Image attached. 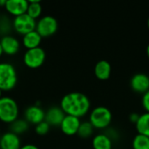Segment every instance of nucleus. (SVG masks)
Here are the masks:
<instances>
[{"mask_svg": "<svg viewBox=\"0 0 149 149\" xmlns=\"http://www.w3.org/2000/svg\"><path fill=\"white\" fill-rule=\"evenodd\" d=\"M3 49H2V46H1V44H0V57L3 55Z\"/></svg>", "mask_w": 149, "mask_h": 149, "instance_id": "c85d7f7f", "label": "nucleus"}, {"mask_svg": "<svg viewBox=\"0 0 149 149\" xmlns=\"http://www.w3.org/2000/svg\"><path fill=\"white\" fill-rule=\"evenodd\" d=\"M29 129V123L24 119H17L10 124V131L17 135L24 134Z\"/></svg>", "mask_w": 149, "mask_h": 149, "instance_id": "6ab92c4d", "label": "nucleus"}, {"mask_svg": "<svg viewBox=\"0 0 149 149\" xmlns=\"http://www.w3.org/2000/svg\"><path fill=\"white\" fill-rule=\"evenodd\" d=\"M20 149H39L36 145L34 144H25L24 146H22Z\"/></svg>", "mask_w": 149, "mask_h": 149, "instance_id": "393cba45", "label": "nucleus"}, {"mask_svg": "<svg viewBox=\"0 0 149 149\" xmlns=\"http://www.w3.org/2000/svg\"><path fill=\"white\" fill-rule=\"evenodd\" d=\"M93 149H113L112 139L104 133L96 134L92 141Z\"/></svg>", "mask_w": 149, "mask_h": 149, "instance_id": "dca6fc26", "label": "nucleus"}, {"mask_svg": "<svg viewBox=\"0 0 149 149\" xmlns=\"http://www.w3.org/2000/svg\"><path fill=\"white\" fill-rule=\"evenodd\" d=\"M17 82V74L14 65L7 62L0 63V89L3 92L11 91Z\"/></svg>", "mask_w": 149, "mask_h": 149, "instance_id": "7ed1b4c3", "label": "nucleus"}, {"mask_svg": "<svg viewBox=\"0 0 149 149\" xmlns=\"http://www.w3.org/2000/svg\"><path fill=\"white\" fill-rule=\"evenodd\" d=\"M5 3H6V0H0V6H3L4 7Z\"/></svg>", "mask_w": 149, "mask_h": 149, "instance_id": "bb28decb", "label": "nucleus"}, {"mask_svg": "<svg viewBox=\"0 0 149 149\" xmlns=\"http://www.w3.org/2000/svg\"><path fill=\"white\" fill-rule=\"evenodd\" d=\"M42 4L41 2L38 0H32L28 1V8L26 13L32 17L33 19H37L41 16L42 13Z\"/></svg>", "mask_w": 149, "mask_h": 149, "instance_id": "aec40b11", "label": "nucleus"}, {"mask_svg": "<svg viewBox=\"0 0 149 149\" xmlns=\"http://www.w3.org/2000/svg\"></svg>", "mask_w": 149, "mask_h": 149, "instance_id": "473e14b6", "label": "nucleus"}, {"mask_svg": "<svg viewBox=\"0 0 149 149\" xmlns=\"http://www.w3.org/2000/svg\"><path fill=\"white\" fill-rule=\"evenodd\" d=\"M60 107L66 115L80 119L89 112L91 101L86 94L80 92H72L61 99Z\"/></svg>", "mask_w": 149, "mask_h": 149, "instance_id": "f257e3e1", "label": "nucleus"}, {"mask_svg": "<svg viewBox=\"0 0 149 149\" xmlns=\"http://www.w3.org/2000/svg\"><path fill=\"white\" fill-rule=\"evenodd\" d=\"M130 86L132 89L137 93H146L149 90V76L144 72L134 74L130 79Z\"/></svg>", "mask_w": 149, "mask_h": 149, "instance_id": "1a4fd4ad", "label": "nucleus"}, {"mask_svg": "<svg viewBox=\"0 0 149 149\" xmlns=\"http://www.w3.org/2000/svg\"><path fill=\"white\" fill-rule=\"evenodd\" d=\"M6 11L14 17L25 14L28 8V1L26 0H6L4 5Z\"/></svg>", "mask_w": 149, "mask_h": 149, "instance_id": "9b49d317", "label": "nucleus"}, {"mask_svg": "<svg viewBox=\"0 0 149 149\" xmlns=\"http://www.w3.org/2000/svg\"><path fill=\"white\" fill-rule=\"evenodd\" d=\"M111 72H112L111 64L106 59L99 60L94 66V74L99 79L101 80H106L109 79L111 75Z\"/></svg>", "mask_w": 149, "mask_h": 149, "instance_id": "2eb2a0df", "label": "nucleus"}, {"mask_svg": "<svg viewBox=\"0 0 149 149\" xmlns=\"http://www.w3.org/2000/svg\"><path fill=\"white\" fill-rule=\"evenodd\" d=\"M58 21L52 16H44L40 17L36 24V31L43 38H48L58 31Z\"/></svg>", "mask_w": 149, "mask_h": 149, "instance_id": "423d86ee", "label": "nucleus"}, {"mask_svg": "<svg viewBox=\"0 0 149 149\" xmlns=\"http://www.w3.org/2000/svg\"><path fill=\"white\" fill-rule=\"evenodd\" d=\"M93 129L94 127H93V125L90 123V121H84L80 123V126L79 127L78 133L77 134L83 139H86L89 138L93 134Z\"/></svg>", "mask_w": 149, "mask_h": 149, "instance_id": "4be33fe9", "label": "nucleus"}, {"mask_svg": "<svg viewBox=\"0 0 149 149\" xmlns=\"http://www.w3.org/2000/svg\"><path fill=\"white\" fill-rule=\"evenodd\" d=\"M65 116V113L60 107H52L45 112V121L51 127H59Z\"/></svg>", "mask_w": 149, "mask_h": 149, "instance_id": "ddd939ff", "label": "nucleus"}, {"mask_svg": "<svg viewBox=\"0 0 149 149\" xmlns=\"http://www.w3.org/2000/svg\"><path fill=\"white\" fill-rule=\"evenodd\" d=\"M80 123L81 121L79 118L65 114L59 127L64 134L67 136H72L77 134Z\"/></svg>", "mask_w": 149, "mask_h": 149, "instance_id": "6e6552de", "label": "nucleus"}, {"mask_svg": "<svg viewBox=\"0 0 149 149\" xmlns=\"http://www.w3.org/2000/svg\"><path fill=\"white\" fill-rule=\"evenodd\" d=\"M0 44L3 53L6 55H15L20 49V42L18 39L10 35H4L0 40Z\"/></svg>", "mask_w": 149, "mask_h": 149, "instance_id": "f8f14e48", "label": "nucleus"}, {"mask_svg": "<svg viewBox=\"0 0 149 149\" xmlns=\"http://www.w3.org/2000/svg\"><path fill=\"white\" fill-rule=\"evenodd\" d=\"M113 119L111 110L105 106H98L94 107L89 115V121L94 128H107Z\"/></svg>", "mask_w": 149, "mask_h": 149, "instance_id": "20e7f679", "label": "nucleus"}, {"mask_svg": "<svg viewBox=\"0 0 149 149\" xmlns=\"http://www.w3.org/2000/svg\"><path fill=\"white\" fill-rule=\"evenodd\" d=\"M45 50L39 46L34 49L26 50L23 57V61L28 68L37 69L45 63Z\"/></svg>", "mask_w": 149, "mask_h": 149, "instance_id": "39448f33", "label": "nucleus"}, {"mask_svg": "<svg viewBox=\"0 0 149 149\" xmlns=\"http://www.w3.org/2000/svg\"><path fill=\"white\" fill-rule=\"evenodd\" d=\"M2 94H3V91H2V90L0 89V99H1L2 97H3V95H2Z\"/></svg>", "mask_w": 149, "mask_h": 149, "instance_id": "c756f323", "label": "nucleus"}, {"mask_svg": "<svg viewBox=\"0 0 149 149\" xmlns=\"http://www.w3.org/2000/svg\"><path fill=\"white\" fill-rule=\"evenodd\" d=\"M132 146L134 149H149V137L137 134L133 139Z\"/></svg>", "mask_w": 149, "mask_h": 149, "instance_id": "412c9836", "label": "nucleus"}, {"mask_svg": "<svg viewBox=\"0 0 149 149\" xmlns=\"http://www.w3.org/2000/svg\"><path fill=\"white\" fill-rule=\"evenodd\" d=\"M139 116H140L139 114H136V113H132V114L130 115V120H131L133 122L136 123V121H137V120H138Z\"/></svg>", "mask_w": 149, "mask_h": 149, "instance_id": "a878e982", "label": "nucleus"}, {"mask_svg": "<svg viewBox=\"0 0 149 149\" xmlns=\"http://www.w3.org/2000/svg\"><path fill=\"white\" fill-rule=\"evenodd\" d=\"M141 102H142V106H143L144 109L148 113H149V90L143 93Z\"/></svg>", "mask_w": 149, "mask_h": 149, "instance_id": "b1692460", "label": "nucleus"}, {"mask_svg": "<svg viewBox=\"0 0 149 149\" xmlns=\"http://www.w3.org/2000/svg\"><path fill=\"white\" fill-rule=\"evenodd\" d=\"M37 21L31 17L27 13L16 17L12 20V28L20 35H25L36 29Z\"/></svg>", "mask_w": 149, "mask_h": 149, "instance_id": "0eeeda50", "label": "nucleus"}, {"mask_svg": "<svg viewBox=\"0 0 149 149\" xmlns=\"http://www.w3.org/2000/svg\"><path fill=\"white\" fill-rule=\"evenodd\" d=\"M21 147V141L18 135L11 133L10 131L1 135L0 149H20Z\"/></svg>", "mask_w": 149, "mask_h": 149, "instance_id": "4468645a", "label": "nucleus"}, {"mask_svg": "<svg viewBox=\"0 0 149 149\" xmlns=\"http://www.w3.org/2000/svg\"><path fill=\"white\" fill-rule=\"evenodd\" d=\"M41 41H42V37L36 31V30L24 35L22 38L23 45L27 50L39 47Z\"/></svg>", "mask_w": 149, "mask_h": 149, "instance_id": "f3484780", "label": "nucleus"}, {"mask_svg": "<svg viewBox=\"0 0 149 149\" xmlns=\"http://www.w3.org/2000/svg\"><path fill=\"white\" fill-rule=\"evenodd\" d=\"M148 28H149V17H148Z\"/></svg>", "mask_w": 149, "mask_h": 149, "instance_id": "7c9ffc66", "label": "nucleus"}, {"mask_svg": "<svg viewBox=\"0 0 149 149\" xmlns=\"http://www.w3.org/2000/svg\"><path fill=\"white\" fill-rule=\"evenodd\" d=\"M146 51H147V55H148V57L149 58V44L148 45V46H147V50Z\"/></svg>", "mask_w": 149, "mask_h": 149, "instance_id": "cd10ccee", "label": "nucleus"}, {"mask_svg": "<svg viewBox=\"0 0 149 149\" xmlns=\"http://www.w3.org/2000/svg\"><path fill=\"white\" fill-rule=\"evenodd\" d=\"M50 128H51V126L46 121L44 120V121H42V122H40L35 126V132L38 135L44 136L49 133Z\"/></svg>", "mask_w": 149, "mask_h": 149, "instance_id": "5701e85b", "label": "nucleus"}, {"mask_svg": "<svg viewBox=\"0 0 149 149\" xmlns=\"http://www.w3.org/2000/svg\"><path fill=\"white\" fill-rule=\"evenodd\" d=\"M19 108L16 100L9 96L0 99V120L6 124H11L18 119Z\"/></svg>", "mask_w": 149, "mask_h": 149, "instance_id": "f03ea898", "label": "nucleus"}, {"mask_svg": "<svg viewBox=\"0 0 149 149\" xmlns=\"http://www.w3.org/2000/svg\"><path fill=\"white\" fill-rule=\"evenodd\" d=\"M0 139H1V136H0Z\"/></svg>", "mask_w": 149, "mask_h": 149, "instance_id": "2f4dec72", "label": "nucleus"}, {"mask_svg": "<svg viewBox=\"0 0 149 149\" xmlns=\"http://www.w3.org/2000/svg\"><path fill=\"white\" fill-rule=\"evenodd\" d=\"M45 112L38 105L31 106L24 111V120L32 125H38V123L45 120Z\"/></svg>", "mask_w": 149, "mask_h": 149, "instance_id": "9d476101", "label": "nucleus"}, {"mask_svg": "<svg viewBox=\"0 0 149 149\" xmlns=\"http://www.w3.org/2000/svg\"><path fill=\"white\" fill-rule=\"evenodd\" d=\"M135 125L138 134H141L149 137V113L146 112L142 114H140Z\"/></svg>", "mask_w": 149, "mask_h": 149, "instance_id": "a211bd4d", "label": "nucleus"}]
</instances>
